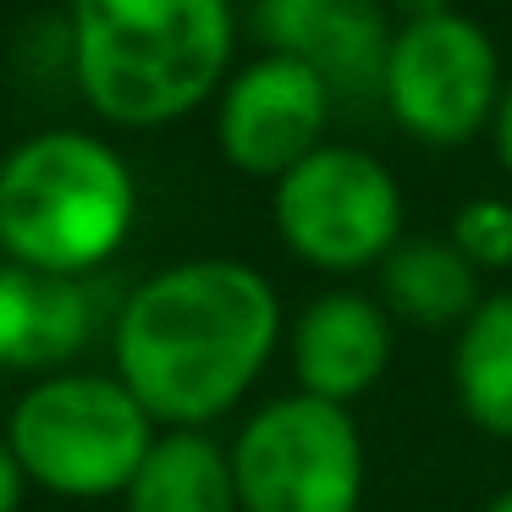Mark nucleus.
<instances>
[{"label":"nucleus","instance_id":"1","mask_svg":"<svg viewBox=\"0 0 512 512\" xmlns=\"http://www.w3.org/2000/svg\"><path fill=\"white\" fill-rule=\"evenodd\" d=\"M281 342V298L243 259H182L133 287L116 320V380L166 430L232 413Z\"/></svg>","mask_w":512,"mask_h":512},{"label":"nucleus","instance_id":"2","mask_svg":"<svg viewBox=\"0 0 512 512\" xmlns=\"http://www.w3.org/2000/svg\"><path fill=\"white\" fill-rule=\"evenodd\" d=\"M232 0H72V72L94 116L166 127L232 78Z\"/></svg>","mask_w":512,"mask_h":512},{"label":"nucleus","instance_id":"3","mask_svg":"<svg viewBox=\"0 0 512 512\" xmlns=\"http://www.w3.org/2000/svg\"><path fill=\"white\" fill-rule=\"evenodd\" d=\"M138 188L127 160L78 127L34 133L0 166V248L45 276H89L127 243Z\"/></svg>","mask_w":512,"mask_h":512},{"label":"nucleus","instance_id":"4","mask_svg":"<svg viewBox=\"0 0 512 512\" xmlns=\"http://www.w3.org/2000/svg\"><path fill=\"white\" fill-rule=\"evenodd\" d=\"M6 441L23 474L50 496L100 501L127 496L133 474L155 446V419L116 375L61 369L17 397Z\"/></svg>","mask_w":512,"mask_h":512},{"label":"nucleus","instance_id":"5","mask_svg":"<svg viewBox=\"0 0 512 512\" xmlns=\"http://www.w3.org/2000/svg\"><path fill=\"white\" fill-rule=\"evenodd\" d=\"M243 512H358L364 501V430L347 408L309 391L248 413L232 441Z\"/></svg>","mask_w":512,"mask_h":512},{"label":"nucleus","instance_id":"6","mask_svg":"<svg viewBox=\"0 0 512 512\" xmlns=\"http://www.w3.org/2000/svg\"><path fill=\"white\" fill-rule=\"evenodd\" d=\"M270 221L292 259L325 276L386 265L402 243V188L391 166L353 144H320L270 193Z\"/></svg>","mask_w":512,"mask_h":512},{"label":"nucleus","instance_id":"7","mask_svg":"<svg viewBox=\"0 0 512 512\" xmlns=\"http://www.w3.org/2000/svg\"><path fill=\"white\" fill-rule=\"evenodd\" d=\"M501 50L479 17L435 12L397 23L386 50L380 105L408 138L430 149H457L490 133L501 105Z\"/></svg>","mask_w":512,"mask_h":512},{"label":"nucleus","instance_id":"8","mask_svg":"<svg viewBox=\"0 0 512 512\" xmlns=\"http://www.w3.org/2000/svg\"><path fill=\"white\" fill-rule=\"evenodd\" d=\"M331 100V83L314 67L265 50L259 61L226 78L221 100H215V144H221L226 166H237L243 177L281 182L325 144Z\"/></svg>","mask_w":512,"mask_h":512},{"label":"nucleus","instance_id":"9","mask_svg":"<svg viewBox=\"0 0 512 512\" xmlns=\"http://www.w3.org/2000/svg\"><path fill=\"white\" fill-rule=\"evenodd\" d=\"M254 34L270 56L314 67L342 100H380L397 28L380 0H254Z\"/></svg>","mask_w":512,"mask_h":512},{"label":"nucleus","instance_id":"10","mask_svg":"<svg viewBox=\"0 0 512 512\" xmlns=\"http://www.w3.org/2000/svg\"><path fill=\"white\" fill-rule=\"evenodd\" d=\"M391 347H397V320L386 314L380 298L353 287L320 292L292 320V336H287L298 391L336 402V408H353L358 397H369L386 380Z\"/></svg>","mask_w":512,"mask_h":512},{"label":"nucleus","instance_id":"11","mask_svg":"<svg viewBox=\"0 0 512 512\" xmlns=\"http://www.w3.org/2000/svg\"><path fill=\"white\" fill-rule=\"evenodd\" d=\"M89 292L72 276H45L28 265H0V364L56 369L89 342Z\"/></svg>","mask_w":512,"mask_h":512},{"label":"nucleus","instance_id":"12","mask_svg":"<svg viewBox=\"0 0 512 512\" xmlns=\"http://www.w3.org/2000/svg\"><path fill=\"white\" fill-rule=\"evenodd\" d=\"M380 303L397 325L452 331L479 309V270L452 248L446 232H413L380 265Z\"/></svg>","mask_w":512,"mask_h":512},{"label":"nucleus","instance_id":"13","mask_svg":"<svg viewBox=\"0 0 512 512\" xmlns=\"http://www.w3.org/2000/svg\"><path fill=\"white\" fill-rule=\"evenodd\" d=\"M122 501L127 512H243L237 507L232 452L204 430L155 435Z\"/></svg>","mask_w":512,"mask_h":512},{"label":"nucleus","instance_id":"14","mask_svg":"<svg viewBox=\"0 0 512 512\" xmlns=\"http://www.w3.org/2000/svg\"><path fill=\"white\" fill-rule=\"evenodd\" d=\"M452 391L474 430L512 441V292L485 298L457 325Z\"/></svg>","mask_w":512,"mask_h":512},{"label":"nucleus","instance_id":"15","mask_svg":"<svg viewBox=\"0 0 512 512\" xmlns=\"http://www.w3.org/2000/svg\"><path fill=\"white\" fill-rule=\"evenodd\" d=\"M446 237L474 270H512V204L507 199H468L452 215Z\"/></svg>","mask_w":512,"mask_h":512},{"label":"nucleus","instance_id":"16","mask_svg":"<svg viewBox=\"0 0 512 512\" xmlns=\"http://www.w3.org/2000/svg\"><path fill=\"white\" fill-rule=\"evenodd\" d=\"M23 490H28V474H23V463H17L12 441L0 435V512H17V507H23Z\"/></svg>","mask_w":512,"mask_h":512},{"label":"nucleus","instance_id":"17","mask_svg":"<svg viewBox=\"0 0 512 512\" xmlns=\"http://www.w3.org/2000/svg\"><path fill=\"white\" fill-rule=\"evenodd\" d=\"M490 144H496V160H501V171L512 177V78H507V89H501L496 122H490Z\"/></svg>","mask_w":512,"mask_h":512},{"label":"nucleus","instance_id":"18","mask_svg":"<svg viewBox=\"0 0 512 512\" xmlns=\"http://www.w3.org/2000/svg\"><path fill=\"white\" fill-rule=\"evenodd\" d=\"M386 12H397L402 23H413V17H435V12H452V0H380Z\"/></svg>","mask_w":512,"mask_h":512},{"label":"nucleus","instance_id":"19","mask_svg":"<svg viewBox=\"0 0 512 512\" xmlns=\"http://www.w3.org/2000/svg\"><path fill=\"white\" fill-rule=\"evenodd\" d=\"M479 512H512V490H501V496H490Z\"/></svg>","mask_w":512,"mask_h":512},{"label":"nucleus","instance_id":"20","mask_svg":"<svg viewBox=\"0 0 512 512\" xmlns=\"http://www.w3.org/2000/svg\"><path fill=\"white\" fill-rule=\"evenodd\" d=\"M0 166H6V160H0Z\"/></svg>","mask_w":512,"mask_h":512}]
</instances>
